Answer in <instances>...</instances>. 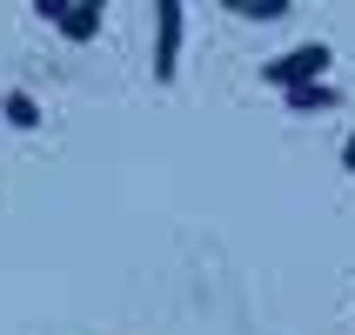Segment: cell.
<instances>
[{
    "mask_svg": "<svg viewBox=\"0 0 355 335\" xmlns=\"http://www.w3.org/2000/svg\"><path fill=\"white\" fill-rule=\"evenodd\" d=\"M235 14L241 20H282V14H288V0H241Z\"/></svg>",
    "mask_w": 355,
    "mask_h": 335,
    "instance_id": "cell-5",
    "label": "cell"
},
{
    "mask_svg": "<svg viewBox=\"0 0 355 335\" xmlns=\"http://www.w3.org/2000/svg\"><path fill=\"white\" fill-rule=\"evenodd\" d=\"M342 168H349V175H355V135H349V148H342Z\"/></svg>",
    "mask_w": 355,
    "mask_h": 335,
    "instance_id": "cell-7",
    "label": "cell"
},
{
    "mask_svg": "<svg viewBox=\"0 0 355 335\" xmlns=\"http://www.w3.org/2000/svg\"><path fill=\"white\" fill-rule=\"evenodd\" d=\"M322 74H329V47H322V40H309V47H295V54H282V60L261 67V80H268V87H288V94L309 87V80H322Z\"/></svg>",
    "mask_w": 355,
    "mask_h": 335,
    "instance_id": "cell-1",
    "label": "cell"
},
{
    "mask_svg": "<svg viewBox=\"0 0 355 335\" xmlns=\"http://www.w3.org/2000/svg\"><path fill=\"white\" fill-rule=\"evenodd\" d=\"M40 20H54L67 40H94L101 34V7H67V0H34Z\"/></svg>",
    "mask_w": 355,
    "mask_h": 335,
    "instance_id": "cell-3",
    "label": "cell"
},
{
    "mask_svg": "<svg viewBox=\"0 0 355 335\" xmlns=\"http://www.w3.org/2000/svg\"><path fill=\"white\" fill-rule=\"evenodd\" d=\"M7 121H14V128H40V108L27 94H7Z\"/></svg>",
    "mask_w": 355,
    "mask_h": 335,
    "instance_id": "cell-6",
    "label": "cell"
},
{
    "mask_svg": "<svg viewBox=\"0 0 355 335\" xmlns=\"http://www.w3.org/2000/svg\"><path fill=\"white\" fill-rule=\"evenodd\" d=\"M181 20H188V7H181V0H161V7H155V80H175V60H181Z\"/></svg>",
    "mask_w": 355,
    "mask_h": 335,
    "instance_id": "cell-2",
    "label": "cell"
},
{
    "mask_svg": "<svg viewBox=\"0 0 355 335\" xmlns=\"http://www.w3.org/2000/svg\"><path fill=\"white\" fill-rule=\"evenodd\" d=\"M336 87H322V80H309V87H295V94H288V108H295V114H329V108H336Z\"/></svg>",
    "mask_w": 355,
    "mask_h": 335,
    "instance_id": "cell-4",
    "label": "cell"
}]
</instances>
